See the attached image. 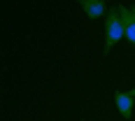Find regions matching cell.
<instances>
[{
  "instance_id": "6da1fadb",
  "label": "cell",
  "mask_w": 135,
  "mask_h": 121,
  "mask_svg": "<svg viewBox=\"0 0 135 121\" xmlns=\"http://www.w3.org/2000/svg\"><path fill=\"white\" fill-rule=\"evenodd\" d=\"M126 37V30H123V21H121V14L119 9H109L107 16H105V54H109V49L114 44Z\"/></svg>"
},
{
  "instance_id": "7a4b0ae2",
  "label": "cell",
  "mask_w": 135,
  "mask_h": 121,
  "mask_svg": "<svg viewBox=\"0 0 135 121\" xmlns=\"http://www.w3.org/2000/svg\"><path fill=\"white\" fill-rule=\"evenodd\" d=\"M114 105L119 109L123 119H131L133 117V109H135V98L126 91H114Z\"/></svg>"
},
{
  "instance_id": "3957f363",
  "label": "cell",
  "mask_w": 135,
  "mask_h": 121,
  "mask_svg": "<svg viewBox=\"0 0 135 121\" xmlns=\"http://www.w3.org/2000/svg\"><path fill=\"white\" fill-rule=\"evenodd\" d=\"M117 9H119V14H121L123 30H126V40L135 47V12H133V7H123V5H119Z\"/></svg>"
},
{
  "instance_id": "277c9868",
  "label": "cell",
  "mask_w": 135,
  "mask_h": 121,
  "mask_svg": "<svg viewBox=\"0 0 135 121\" xmlns=\"http://www.w3.org/2000/svg\"><path fill=\"white\" fill-rule=\"evenodd\" d=\"M81 7H84V14L89 19L107 16V2L105 0H81Z\"/></svg>"
},
{
  "instance_id": "5b68a950",
  "label": "cell",
  "mask_w": 135,
  "mask_h": 121,
  "mask_svg": "<svg viewBox=\"0 0 135 121\" xmlns=\"http://www.w3.org/2000/svg\"><path fill=\"white\" fill-rule=\"evenodd\" d=\"M128 93H131V95H133V98H135V86H133V89H131V91H128Z\"/></svg>"
},
{
  "instance_id": "8992f818",
  "label": "cell",
  "mask_w": 135,
  "mask_h": 121,
  "mask_svg": "<svg viewBox=\"0 0 135 121\" xmlns=\"http://www.w3.org/2000/svg\"><path fill=\"white\" fill-rule=\"evenodd\" d=\"M133 12H135V7H133Z\"/></svg>"
}]
</instances>
